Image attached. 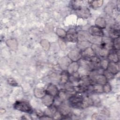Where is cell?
<instances>
[{
	"instance_id": "cell-1",
	"label": "cell",
	"mask_w": 120,
	"mask_h": 120,
	"mask_svg": "<svg viewBox=\"0 0 120 120\" xmlns=\"http://www.w3.org/2000/svg\"><path fill=\"white\" fill-rule=\"evenodd\" d=\"M14 107L16 110L30 114L32 113L33 112V109L30 104L25 101H16L14 105Z\"/></svg>"
},
{
	"instance_id": "cell-2",
	"label": "cell",
	"mask_w": 120,
	"mask_h": 120,
	"mask_svg": "<svg viewBox=\"0 0 120 120\" xmlns=\"http://www.w3.org/2000/svg\"><path fill=\"white\" fill-rule=\"evenodd\" d=\"M81 94L82 93H78L69 97L68 101L72 107L76 108H82L84 97Z\"/></svg>"
},
{
	"instance_id": "cell-3",
	"label": "cell",
	"mask_w": 120,
	"mask_h": 120,
	"mask_svg": "<svg viewBox=\"0 0 120 120\" xmlns=\"http://www.w3.org/2000/svg\"><path fill=\"white\" fill-rule=\"evenodd\" d=\"M90 36L103 37L104 36V32L102 29L97 26H92L88 30Z\"/></svg>"
},
{
	"instance_id": "cell-4",
	"label": "cell",
	"mask_w": 120,
	"mask_h": 120,
	"mask_svg": "<svg viewBox=\"0 0 120 120\" xmlns=\"http://www.w3.org/2000/svg\"><path fill=\"white\" fill-rule=\"evenodd\" d=\"M66 38L69 42H77L78 41V33L75 30L71 29L67 31Z\"/></svg>"
},
{
	"instance_id": "cell-5",
	"label": "cell",
	"mask_w": 120,
	"mask_h": 120,
	"mask_svg": "<svg viewBox=\"0 0 120 120\" xmlns=\"http://www.w3.org/2000/svg\"><path fill=\"white\" fill-rule=\"evenodd\" d=\"M68 58L72 61H78L82 58L81 51L80 49L73 50L68 54Z\"/></svg>"
},
{
	"instance_id": "cell-6",
	"label": "cell",
	"mask_w": 120,
	"mask_h": 120,
	"mask_svg": "<svg viewBox=\"0 0 120 120\" xmlns=\"http://www.w3.org/2000/svg\"><path fill=\"white\" fill-rule=\"evenodd\" d=\"M79 68L80 65L77 61H72L68 67L67 71L70 75H72L77 72Z\"/></svg>"
},
{
	"instance_id": "cell-7",
	"label": "cell",
	"mask_w": 120,
	"mask_h": 120,
	"mask_svg": "<svg viewBox=\"0 0 120 120\" xmlns=\"http://www.w3.org/2000/svg\"><path fill=\"white\" fill-rule=\"evenodd\" d=\"M76 13L77 15L82 18H87L90 15L89 9L86 8H80L76 10Z\"/></svg>"
},
{
	"instance_id": "cell-8",
	"label": "cell",
	"mask_w": 120,
	"mask_h": 120,
	"mask_svg": "<svg viewBox=\"0 0 120 120\" xmlns=\"http://www.w3.org/2000/svg\"><path fill=\"white\" fill-rule=\"evenodd\" d=\"M107 70L113 75H115L119 71V66L117 63L110 61Z\"/></svg>"
},
{
	"instance_id": "cell-9",
	"label": "cell",
	"mask_w": 120,
	"mask_h": 120,
	"mask_svg": "<svg viewBox=\"0 0 120 120\" xmlns=\"http://www.w3.org/2000/svg\"><path fill=\"white\" fill-rule=\"evenodd\" d=\"M46 91L47 94H49L54 97L55 96H57L59 90H58L57 87L56 86L52 84H50L48 86L46 90Z\"/></svg>"
},
{
	"instance_id": "cell-10",
	"label": "cell",
	"mask_w": 120,
	"mask_h": 120,
	"mask_svg": "<svg viewBox=\"0 0 120 120\" xmlns=\"http://www.w3.org/2000/svg\"><path fill=\"white\" fill-rule=\"evenodd\" d=\"M54 101V97L48 94H46L43 98V103L48 106H50L53 104Z\"/></svg>"
},
{
	"instance_id": "cell-11",
	"label": "cell",
	"mask_w": 120,
	"mask_h": 120,
	"mask_svg": "<svg viewBox=\"0 0 120 120\" xmlns=\"http://www.w3.org/2000/svg\"><path fill=\"white\" fill-rule=\"evenodd\" d=\"M88 41L92 44V45H100L102 41V37L98 36H90L88 39Z\"/></svg>"
},
{
	"instance_id": "cell-12",
	"label": "cell",
	"mask_w": 120,
	"mask_h": 120,
	"mask_svg": "<svg viewBox=\"0 0 120 120\" xmlns=\"http://www.w3.org/2000/svg\"><path fill=\"white\" fill-rule=\"evenodd\" d=\"M90 35L85 31H81L78 33V41H88Z\"/></svg>"
},
{
	"instance_id": "cell-13",
	"label": "cell",
	"mask_w": 120,
	"mask_h": 120,
	"mask_svg": "<svg viewBox=\"0 0 120 120\" xmlns=\"http://www.w3.org/2000/svg\"><path fill=\"white\" fill-rule=\"evenodd\" d=\"M108 59L110 61L117 63L119 61V56L117 51L113 52H110L108 56Z\"/></svg>"
},
{
	"instance_id": "cell-14",
	"label": "cell",
	"mask_w": 120,
	"mask_h": 120,
	"mask_svg": "<svg viewBox=\"0 0 120 120\" xmlns=\"http://www.w3.org/2000/svg\"><path fill=\"white\" fill-rule=\"evenodd\" d=\"M69 75H70L67 70H64L61 74V76L60 78V83L64 84L67 83L68 82V80H69Z\"/></svg>"
},
{
	"instance_id": "cell-15",
	"label": "cell",
	"mask_w": 120,
	"mask_h": 120,
	"mask_svg": "<svg viewBox=\"0 0 120 120\" xmlns=\"http://www.w3.org/2000/svg\"><path fill=\"white\" fill-rule=\"evenodd\" d=\"M110 38L112 39H114L119 38L120 31L119 29H117L114 28H112L109 30Z\"/></svg>"
},
{
	"instance_id": "cell-16",
	"label": "cell",
	"mask_w": 120,
	"mask_h": 120,
	"mask_svg": "<svg viewBox=\"0 0 120 120\" xmlns=\"http://www.w3.org/2000/svg\"><path fill=\"white\" fill-rule=\"evenodd\" d=\"M92 90L94 92L97 93H100L104 92L103 90V86L102 85L95 83L93 85H92Z\"/></svg>"
},
{
	"instance_id": "cell-17",
	"label": "cell",
	"mask_w": 120,
	"mask_h": 120,
	"mask_svg": "<svg viewBox=\"0 0 120 120\" xmlns=\"http://www.w3.org/2000/svg\"><path fill=\"white\" fill-rule=\"evenodd\" d=\"M96 26L101 29H104L105 27V21L102 18H98L96 19L95 21Z\"/></svg>"
},
{
	"instance_id": "cell-18",
	"label": "cell",
	"mask_w": 120,
	"mask_h": 120,
	"mask_svg": "<svg viewBox=\"0 0 120 120\" xmlns=\"http://www.w3.org/2000/svg\"><path fill=\"white\" fill-rule=\"evenodd\" d=\"M109 62L110 61L109 60L107 59L100 60V67H101V68L104 70L107 69Z\"/></svg>"
},
{
	"instance_id": "cell-19",
	"label": "cell",
	"mask_w": 120,
	"mask_h": 120,
	"mask_svg": "<svg viewBox=\"0 0 120 120\" xmlns=\"http://www.w3.org/2000/svg\"><path fill=\"white\" fill-rule=\"evenodd\" d=\"M90 5L93 8H98L102 6L103 1H89Z\"/></svg>"
},
{
	"instance_id": "cell-20",
	"label": "cell",
	"mask_w": 120,
	"mask_h": 120,
	"mask_svg": "<svg viewBox=\"0 0 120 120\" xmlns=\"http://www.w3.org/2000/svg\"><path fill=\"white\" fill-rule=\"evenodd\" d=\"M112 44H113V48L117 51H119L120 49V41L119 38L114 39L112 40Z\"/></svg>"
},
{
	"instance_id": "cell-21",
	"label": "cell",
	"mask_w": 120,
	"mask_h": 120,
	"mask_svg": "<svg viewBox=\"0 0 120 120\" xmlns=\"http://www.w3.org/2000/svg\"><path fill=\"white\" fill-rule=\"evenodd\" d=\"M103 74L105 76V77H106V78L108 80V79H112L114 75L112 74L111 72H110L108 70L106 69L104 70Z\"/></svg>"
},
{
	"instance_id": "cell-22",
	"label": "cell",
	"mask_w": 120,
	"mask_h": 120,
	"mask_svg": "<svg viewBox=\"0 0 120 120\" xmlns=\"http://www.w3.org/2000/svg\"><path fill=\"white\" fill-rule=\"evenodd\" d=\"M8 83L11 86H16L18 85L17 82L12 78H10L8 79Z\"/></svg>"
},
{
	"instance_id": "cell-23",
	"label": "cell",
	"mask_w": 120,
	"mask_h": 120,
	"mask_svg": "<svg viewBox=\"0 0 120 120\" xmlns=\"http://www.w3.org/2000/svg\"><path fill=\"white\" fill-rule=\"evenodd\" d=\"M103 86L104 92H108L111 91V86L108 83H107V82L104 85H103Z\"/></svg>"
}]
</instances>
